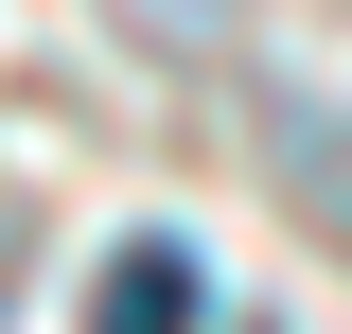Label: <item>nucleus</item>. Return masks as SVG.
Masks as SVG:
<instances>
[{"label": "nucleus", "instance_id": "f257e3e1", "mask_svg": "<svg viewBox=\"0 0 352 334\" xmlns=\"http://www.w3.org/2000/svg\"><path fill=\"white\" fill-rule=\"evenodd\" d=\"M194 317H212V264L176 247V229H141V247L88 282V334H194Z\"/></svg>", "mask_w": 352, "mask_h": 334}]
</instances>
